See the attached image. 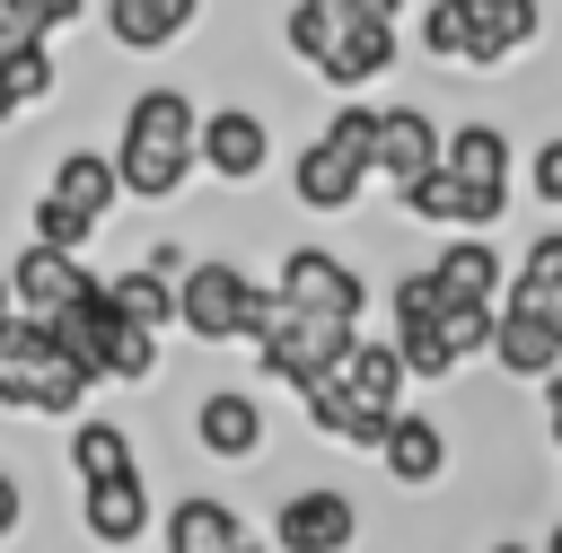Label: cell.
Wrapping results in <instances>:
<instances>
[{
	"label": "cell",
	"mask_w": 562,
	"mask_h": 553,
	"mask_svg": "<svg viewBox=\"0 0 562 553\" xmlns=\"http://www.w3.org/2000/svg\"><path fill=\"white\" fill-rule=\"evenodd\" d=\"M114 176H123V202L140 211H167L184 202V184L202 176V97L184 79H140L114 114Z\"/></svg>",
	"instance_id": "obj_1"
},
{
	"label": "cell",
	"mask_w": 562,
	"mask_h": 553,
	"mask_svg": "<svg viewBox=\"0 0 562 553\" xmlns=\"http://www.w3.org/2000/svg\"><path fill=\"white\" fill-rule=\"evenodd\" d=\"M404 404H413V369H404V351H395L386 334H360L316 386H299V421H307L325 448L369 456V465H378L386 421H395Z\"/></svg>",
	"instance_id": "obj_2"
},
{
	"label": "cell",
	"mask_w": 562,
	"mask_h": 553,
	"mask_svg": "<svg viewBox=\"0 0 562 553\" xmlns=\"http://www.w3.org/2000/svg\"><path fill=\"white\" fill-rule=\"evenodd\" d=\"M492 316L501 307H448L439 281H430V263H413V272L386 281V342L404 351L413 386H457L474 360H492Z\"/></svg>",
	"instance_id": "obj_3"
},
{
	"label": "cell",
	"mask_w": 562,
	"mask_h": 553,
	"mask_svg": "<svg viewBox=\"0 0 562 553\" xmlns=\"http://www.w3.org/2000/svg\"><path fill=\"white\" fill-rule=\"evenodd\" d=\"M369 132H378V97H334V114L290 149V202L307 219H351L378 176H369Z\"/></svg>",
	"instance_id": "obj_4"
},
{
	"label": "cell",
	"mask_w": 562,
	"mask_h": 553,
	"mask_svg": "<svg viewBox=\"0 0 562 553\" xmlns=\"http://www.w3.org/2000/svg\"><path fill=\"white\" fill-rule=\"evenodd\" d=\"M413 44L430 70H509L544 44V0H430Z\"/></svg>",
	"instance_id": "obj_5"
},
{
	"label": "cell",
	"mask_w": 562,
	"mask_h": 553,
	"mask_svg": "<svg viewBox=\"0 0 562 553\" xmlns=\"http://www.w3.org/2000/svg\"><path fill=\"white\" fill-rule=\"evenodd\" d=\"M272 316V281L246 272L237 255H184L176 272V342L193 351H255Z\"/></svg>",
	"instance_id": "obj_6"
},
{
	"label": "cell",
	"mask_w": 562,
	"mask_h": 553,
	"mask_svg": "<svg viewBox=\"0 0 562 553\" xmlns=\"http://www.w3.org/2000/svg\"><path fill=\"white\" fill-rule=\"evenodd\" d=\"M114 211H123V176H114V149H97V140H70V149H53V167L35 176V202H26V237L88 255V246L105 237V219H114Z\"/></svg>",
	"instance_id": "obj_7"
},
{
	"label": "cell",
	"mask_w": 562,
	"mask_h": 553,
	"mask_svg": "<svg viewBox=\"0 0 562 553\" xmlns=\"http://www.w3.org/2000/svg\"><path fill=\"white\" fill-rule=\"evenodd\" d=\"M97 395V377L79 369V351L35 325V316H9L0 325V413L9 421H79Z\"/></svg>",
	"instance_id": "obj_8"
},
{
	"label": "cell",
	"mask_w": 562,
	"mask_h": 553,
	"mask_svg": "<svg viewBox=\"0 0 562 553\" xmlns=\"http://www.w3.org/2000/svg\"><path fill=\"white\" fill-rule=\"evenodd\" d=\"M53 334L79 351V369H88L97 386H123V395L158 386V369H167V334H158V325H140V316H123L105 281H97V298H88L70 325H53Z\"/></svg>",
	"instance_id": "obj_9"
},
{
	"label": "cell",
	"mask_w": 562,
	"mask_h": 553,
	"mask_svg": "<svg viewBox=\"0 0 562 553\" xmlns=\"http://www.w3.org/2000/svg\"><path fill=\"white\" fill-rule=\"evenodd\" d=\"M404 61V0H351L316 53V88L334 97H369L386 70Z\"/></svg>",
	"instance_id": "obj_10"
},
{
	"label": "cell",
	"mask_w": 562,
	"mask_h": 553,
	"mask_svg": "<svg viewBox=\"0 0 562 553\" xmlns=\"http://www.w3.org/2000/svg\"><path fill=\"white\" fill-rule=\"evenodd\" d=\"M360 342V325H342V316H316V307H290V298H272V316H263V334H255V377L263 386H316L342 351Z\"/></svg>",
	"instance_id": "obj_11"
},
{
	"label": "cell",
	"mask_w": 562,
	"mask_h": 553,
	"mask_svg": "<svg viewBox=\"0 0 562 553\" xmlns=\"http://www.w3.org/2000/svg\"><path fill=\"white\" fill-rule=\"evenodd\" d=\"M97 263L88 255H70V246H44V237H18V255H9V290H18V316H35V325H70L88 298H97Z\"/></svg>",
	"instance_id": "obj_12"
},
{
	"label": "cell",
	"mask_w": 562,
	"mask_h": 553,
	"mask_svg": "<svg viewBox=\"0 0 562 553\" xmlns=\"http://www.w3.org/2000/svg\"><path fill=\"white\" fill-rule=\"evenodd\" d=\"M272 298L360 325V316H369V272H360L351 255H334L325 237H299V246H281V263H272Z\"/></svg>",
	"instance_id": "obj_13"
},
{
	"label": "cell",
	"mask_w": 562,
	"mask_h": 553,
	"mask_svg": "<svg viewBox=\"0 0 562 553\" xmlns=\"http://www.w3.org/2000/svg\"><path fill=\"white\" fill-rule=\"evenodd\" d=\"M263 544L272 553H351L360 544V500L342 483H290L263 518Z\"/></svg>",
	"instance_id": "obj_14"
},
{
	"label": "cell",
	"mask_w": 562,
	"mask_h": 553,
	"mask_svg": "<svg viewBox=\"0 0 562 553\" xmlns=\"http://www.w3.org/2000/svg\"><path fill=\"white\" fill-rule=\"evenodd\" d=\"M439 149H448V123L430 114V105H413V97H378V132H369V176L404 202L430 167H439Z\"/></svg>",
	"instance_id": "obj_15"
},
{
	"label": "cell",
	"mask_w": 562,
	"mask_h": 553,
	"mask_svg": "<svg viewBox=\"0 0 562 553\" xmlns=\"http://www.w3.org/2000/svg\"><path fill=\"white\" fill-rule=\"evenodd\" d=\"M184 439L211 465H263L272 456V413H263L255 386H202L193 413H184Z\"/></svg>",
	"instance_id": "obj_16"
},
{
	"label": "cell",
	"mask_w": 562,
	"mask_h": 553,
	"mask_svg": "<svg viewBox=\"0 0 562 553\" xmlns=\"http://www.w3.org/2000/svg\"><path fill=\"white\" fill-rule=\"evenodd\" d=\"M263 167H272V114L255 97L202 105V176L228 184V193H246V184H263Z\"/></svg>",
	"instance_id": "obj_17"
},
{
	"label": "cell",
	"mask_w": 562,
	"mask_h": 553,
	"mask_svg": "<svg viewBox=\"0 0 562 553\" xmlns=\"http://www.w3.org/2000/svg\"><path fill=\"white\" fill-rule=\"evenodd\" d=\"M79 535H88L97 553H140V544H158V492H149V474L132 465V474L79 483Z\"/></svg>",
	"instance_id": "obj_18"
},
{
	"label": "cell",
	"mask_w": 562,
	"mask_h": 553,
	"mask_svg": "<svg viewBox=\"0 0 562 553\" xmlns=\"http://www.w3.org/2000/svg\"><path fill=\"white\" fill-rule=\"evenodd\" d=\"M492 377L518 386V395L562 377V316H544L527 298H501V316H492Z\"/></svg>",
	"instance_id": "obj_19"
},
{
	"label": "cell",
	"mask_w": 562,
	"mask_h": 553,
	"mask_svg": "<svg viewBox=\"0 0 562 553\" xmlns=\"http://www.w3.org/2000/svg\"><path fill=\"white\" fill-rule=\"evenodd\" d=\"M378 474H386L395 492H439V483L457 474V430H448L439 413H422V404H404V413L386 421V448H378Z\"/></svg>",
	"instance_id": "obj_20"
},
{
	"label": "cell",
	"mask_w": 562,
	"mask_h": 553,
	"mask_svg": "<svg viewBox=\"0 0 562 553\" xmlns=\"http://www.w3.org/2000/svg\"><path fill=\"white\" fill-rule=\"evenodd\" d=\"M255 527L228 492H176L158 509V553H246Z\"/></svg>",
	"instance_id": "obj_21"
},
{
	"label": "cell",
	"mask_w": 562,
	"mask_h": 553,
	"mask_svg": "<svg viewBox=\"0 0 562 553\" xmlns=\"http://www.w3.org/2000/svg\"><path fill=\"white\" fill-rule=\"evenodd\" d=\"M202 9H211V0H105V44L132 53V61H158V53L193 44Z\"/></svg>",
	"instance_id": "obj_22"
},
{
	"label": "cell",
	"mask_w": 562,
	"mask_h": 553,
	"mask_svg": "<svg viewBox=\"0 0 562 553\" xmlns=\"http://www.w3.org/2000/svg\"><path fill=\"white\" fill-rule=\"evenodd\" d=\"M430 281H439L448 307H501V298H509V255H501L483 228H474V237H439Z\"/></svg>",
	"instance_id": "obj_23"
},
{
	"label": "cell",
	"mask_w": 562,
	"mask_h": 553,
	"mask_svg": "<svg viewBox=\"0 0 562 553\" xmlns=\"http://www.w3.org/2000/svg\"><path fill=\"white\" fill-rule=\"evenodd\" d=\"M61 456H70V483H105V474H132V465H140L132 421H114V413H79V421H61Z\"/></svg>",
	"instance_id": "obj_24"
},
{
	"label": "cell",
	"mask_w": 562,
	"mask_h": 553,
	"mask_svg": "<svg viewBox=\"0 0 562 553\" xmlns=\"http://www.w3.org/2000/svg\"><path fill=\"white\" fill-rule=\"evenodd\" d=\"M0 88H9L18 123H26V114H53V105H61V53H53V35L9 44V53H0Z\"/></svg>",
	"instance_id": "obj_25"
},
{
	"label": "cell",
	"mask_w": 562,
	"mask_h": 553,
	"mask_svg": "<svg viewBox=\"0 0 562 553\" xmlns=\"http://www.w3.org/2000/svg\"><path fill=\"white\" fill-rule=\"evenodd\" d=\"M509 298H527V307L562 316V219H544V228L527 237V255L509 263Z\"/></svg>",
	"instance_id": "obj_26"
},
{
	"label": "cell",
	"mask_w": 562,
	"mask_h": 553,
	"mask_svg": "<svg viewBox=\"0 0 562 553\" xmlns=\"http://www.w3.org/2000/svg\"><path fill=\"white\" fill-rule=\"evenodd\" d=\"M105 290H114V307H123V316H140V325L176 334V272H158V263H123V272H105Z\"/></svg>",
	"instance_id": "obj_27"
},
{
	"label": "cell",
	"mask_w": 562,
	"mask_h": 553,
	"mask_svg": "<svg viewBox=\"0 0 562 553\" xmlns=\"http://www.w3.org/2000/svg\"><path fill=\"white\" fill-rule=\"evenodd\" d=\"M518 193H527L536 211H553V219H562V132H544V140L518 158Z\"/></svg>",
	"instance_id": "obj_28"
},
{
	"label": "cell",
	"mask_w": 562,
	"mask_h": 553,
	"mask_svg": "<svg viewBox=\"0 0 562 553\" xmlns=\"http://www.w3.org/2000/svg\"><path fill=\"white\" fill-rule=\"evenodd\" d=\"M0 9H18L35 35H70V26L88 18V0H0Z\"/></svg>",
	"instance_id": "obj_29"
},
{
	"label": "cell",
	"mask_w": 562,
	"mask_h": 553,
	"mask_svg": "<svg viewBox=\"0 0 562 553\" xmlns=\"http://www.w3.org/2000/svg\"><path fill=\"white\" fill-rule=\"evenodd\" d=\"M18 535H26V483L0 465V544H18Z\"/></svg>",
	"instance_id": "obj_30"
},
{
	"label": "cell",
	"mask_w": 562,
	"mask_h": 553,
	"mask_svg": "<svg viewBox=\"0 0 562 553\" xmlns=\"http://www.w3.org/2000/svg\"><path fill=\"white\" fill-rule=\"evenodd\" d=\"M536 413H544V448L562 456V377H544V386H536Z\"/></svg>",
	"instance_id": "obj_31"
},
{
	"label": "cell",
	"mask_w": 562,
	"mask_h": 553,
	"mask_svg": "<svg viewBox=\"0 0 562 553\" xmlns=\"http://www.w3.org/2000/svg\"><path fill=\"white\" fill-rule=\"evenodd\" d=\"M483 553H544V544H527V535H492Z\"/></svg>",
	"instance_id": "obj_32"
},
{
	"label": "cell",
	"mask_w": 562,
	"mask_h": 553,
	"mask_svg": "<svg viewBox=\"0 0 562 553\" xmlns=\"http://www.w3.org/2000/svg\"><path fill=\"white\" fill-rule=\"evenodd\" d=\"M18 316V290H9V263H0V325Z\"/></svg>",
	"instance_id": "obj_33"
},
{
	"label": "cell",
	"mask_w": 562,
	"mask_h": 553,
	"mask_svg": "<svg viewBox=\"0 0 562 553\" xmlns=\"http://www.w3.org/2000/svg\"><path fill=\"white\" fill-rule=\"evenodd\" d=\"M536 544H544V553H562V518H553V527H544V535H536Z\"/></svg>",
	"instance_id": "obj_34"
},
{
	"label": "cell",
	"mask_w": 562,
	"mask_h": 553,
	"mask_svg": "<svg viewBox=\"0 0 562 553\" xmlns=\"http://www.w3.org/2000/svg\"><path fill=\"white\" fill-rule=\"evenodd\" d=\"M9 123H18V105H9V88H0V132H9Z\"/></svg>",
	"instance_id": "obj_35"
},
{
	"label": "cell",
	"mask_w": 562,
	"mask_h": 553,
	"mask_svg": "<svg viewBox=\"0 0 562 553\" xmlns=\"http://www.w3.org/2000/svg\"><path fill=\"white\" fill-rule=\"evenodd\" d=\"M246 553H272V544H263V535H255V544H246Z\"/></svg>",
	"instance_id": "obj_36"
}]
</instances>
